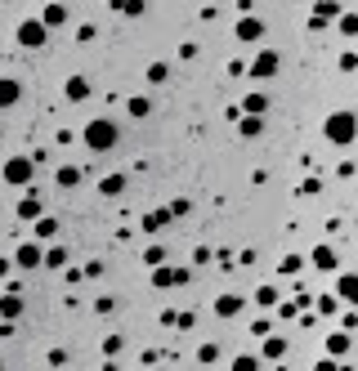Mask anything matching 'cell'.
<instances>
[{
  "label": "cell",
  "mask_w": 358,
  "mask_h": 371,
  "mask_svg": "<svg viewBox=\"0 0 358 371\" xmlns=\"http://www.w3.org/2000/svg\"><path fill=\"white\" fill-rule=\"evenodd\" d=\"M117 139H121V130H117V121H112V117H90V121H85V130H81V144L90 152H112V148H117Z\"/></svg>",
  "instance_id": "1"
},
{
  "label": "cell",
  "mask_w": 358,
  "mask_h": 371,
  "mask_svg": "<svg viewBox=\"0 0 358 371\" xmlns=\"http://www.w3.org/2000/svg\"><path fill=\"white\" fill-rule=\"evenodd\" d=\"M323 139H327V144H336V148H349L354 139H358V117L345 112V108L332 112V117L323 121Z\"/></svg>",
  "instance_id": "2"
},
{
  "label": "cell",
  "mask_w": 358,
  "mask_h": 371,
  "mask_svg": "<svg viewBox=\"0 0 358 371\" xmlns=\"http://www.w3.org/2000/svg\"><path fill=\"white\" fill-rule=\"evenodd\" d=\"M13 40H18V50H45L50 45V23L45 18H23L13 27Z\"/></svg>",
  "instance_id": "3"
},
{
  "label": "cell",
  "mask_w": 358,
  "mask_h": 371,
  "mask_svg": "<svg viewBox=\"0 0 358 371\" xmlns=\"http://www.w3.org/2000/svg\"><path fill=\"white\" fill-rule=\"evenodd\" d=\"M36 156L32 152H27V156H9V161H5V183H9V188H32V179H36Z\"/></svg>",
  "instance_id": "4"
},
{
  "label": "cell",
  "mask_w": 358,
  "mask_h": 371,
  "mask_svg": "<svg viewBox=\"0 0 358 371\" xmlns=\"http://www.w3.org/2000/svg\"><path fill=\"white\" fill-rule=\"evenodd\" d=\"M189 268H184V264H157L152 268V273H148V282H152V287L157 291H175V287H189Z\"/></svg>",
  "instance_id": "5"
},
{
  "label": "cell",
  "mask_w": 358,
  "mask_h": 371,
  "mask_svg": "<svg viewBox=\"0 0 358 371\" xmlns=\"http://www.w3.org/2000/svg\"><path fill=\"white\" fill-rule=\"evenodd\" d=\"M340 0H318V5L309 9V32H323V27H332V23H340Z\"/></svg>",
  "instance_id": "6"
},
{
  "label": "cell",
  "mask_w": 358,
  "mask_h": 371,
  "mask_svg": "<svg viewBox=\"0 0 358 371\" xmlns=\"http://www.w3.org/2000/svg\"><path fill=\"white\" fill-rule=\"evenodd\" d=\"M278 67H282V54L278 50H260L247 72H251V81H269V76H278Z\"/></svg>",
  "instance_id": "7"
},
{
  "label": "cell",
  "mask_w": 358,
  "mask_h": 371,
  "mask_svg": "<svg viewBox=\"0 0 358 371\" xmlns=\"http://www.w3.org/2000/svg\"><path fill=\"white\" fill-rule=\"evenodd\" d=\"M13 264H18L23 273H36V268H45V251H40V237H36V241H23V246L13 251Z\"/></svg>",
  "instance_id": "8"
},
{
  "label": "cell",
  "mask_w": 358,
  "mask_h": 371,
  "mask_svg": "<svg viewBox=\"0 0 358 371\" xmlns=\"http://www.w3.org/2000/svg\"><path fill=\"white\" fill-rule=\"evenodd\" d=\"M175 219H179V215H175V210H170V206H162V210H143L139 228H143V233H166V228L175 224Z\"/></svg>",
  "instance_id": "9"
},
{
  "label": "cell",
  "mask_w": 358,
  "mask_h": 371,
  "mask_svg": "<svg viewBox=\"0 0 358 371\" xmlns=\"http://www.w3.org/2000/svg\"><path fill=\"white\" fill-rule=\"evenodd\" d=\"M233 36L242 40V45H255V40H260V36H264V23H260V18H255V13H242V18L233 23Z\"/></svg>",
  "instance_id": "10"
},
{
  "label": "cell",
  "mask_w": 358,
  "mask_h": 371,
  "mask_svg": "<svg viewBox=\"0 0 358 371\" xmlns=\"http://www.w3.org/2000/svg\"><path fill=\"white\" fill-rule=\"evenodd\" d=\"M13 215H18V224H36L40 215H45V206H40V197H36V193H23V197H18V206H13Z\"/></svg>",
  "instance_id": "11"
},
{
  "label": "cell",
  "mask_w": 358,
  "mask_h": 371,
  "mask_svg": "<svg viewBox=\"0 0 358 371\" xmlns=\"http://www.w3.org/2000/svg\"><path fill=\"white\" fill-rule=\"evenodd\" d=\"M242 309H247V295H237V291L215 295V318H237Z\"/></svg>",
  "instance_id": "12"
},
{
  "label": "cell",
  "mask_w": 358,
  "mask_h": 371,
  "mask_svg": "<svg viewBox=\"0 0 358 371\" xmlns=\"http://www.w3.org/2000/svg\"><path fill=\"white\" fill-rule=\"evenodd\" d=\"M309 264L318 268V273H336V268H340V255H336L332 246H323V241H318V246L309 251Z\"/></svg>",
  "instance_id": "13"
},
{
  "label": "cell",
  "mask_w": 358,
  "mask_h": 371,
  "mask_svg": "<svg viewBox=\"0 0 358 371\" xmlns=\"http://www.w3.org/2000/svg\"><path fill=\"white\" fill-rule=\"evenodd\" d=\"M40 18L50 23V32H59V27H67V18H72V9H67V5H59V0H50V5L40 9Z\"/></svg>",
  "instance_id": "14"
},
{
  "label": "cell",
  "mask_w": 358,
  "mask_h": 371,
  "mask_svg": "<svg viewBox=\"0 0 358 371\" xmlns=\"http://www.w3.org/2000/svg\"><path fill=\"white\" fill-rule=\"evenodd\" d=\"M63 98L67 103H85V98H90V81L85 76H67L63 81Z\"/></svg>",
  "instance_id": "15"
},
{
  "label": "cell",
  "mask_w": 358,
  "mask_h": 371,
  "mask_svg": "<svg viewBox=\"0 0 358 371\" xmlns=\"http://www.w3.org/2000/svg\"><path fill=\"white\" fill-rule=\"evenodd\" d=\"M349 349H354V336L345 331V326H340V331H332V336H327V353H332V358H345Z\"/></svg>",
  "instance_id": "16"
},
{
  "label": "cell",
  "mask_w": 358,
  "mask_h": 371,
  "mask_svg": "<svg viewBox=\"0 0 358 371\" xmlns=\"http://www.w3.org/2000/svg\"><path fill=\"white\" fill-rule=\"evenodd\" d=\"M242 112L264 117V112H269V94H264V90H247V98H242Z\"/></svg>",
  "instance_id": "17"
},
{
  "label": "cell",
  "mask_w": 358,
  "mask_h": 371,
  "mask_svg": "<svg viewBox=\"0 0 358 371\" xmlns=\"http://www.w3.org/2000/svg\"><path fill=\"white\" fill-rule=\"evenodd\" d=\"M286 358V336H264V363H282Z\"/></svg>",
  "instance_id": "18"
},
{
  "label": "cell",
  "mask_w": 358,
  "mask_h": 371,
  "mask_svg": "<svg viewBox=\"0 0 358 371\" xmlns=\"http://www.w3.org/2000/svg\"><path fill=\"white\" fill-rule=\"evenodd\" d=\"M0 318H23V295L18 291H5V299H0Z\"/></svg>",
  "instance_id": "19"
},
{
  "label": "cell",
  "mask_w": 358,
  "mask_h": 371,
  "mask_svg": "<svg viewBox=\"0 0 358 371\" xmlns=\"http://www.w3.org/2000/svg\"><path fill=\"white\" fill-rule=\"evenodd\" d=\"M18 98H23V85L13 76H5V81H0V108H13Z\"/></svg>",
  "instance_id": "20"
},
{
  "label": "cell",
  "mask_w": 358,
  "mask_h": 371,
  "mask_svg": "<svg viewBox=\"0 0 358 371\" xmlns=\"http://www.w3.org/2000/svg\"><path fill=\"white\" fill-rule=\"evenodd\" d=\"M336 291H340V299H345V304H358V273H340Z\"/></svg>",
  "instance_id": "21"
},
{
  "label": "cell",
  "mask_w": 358,
  "mask_h": 371,
  "mask_svg": "<svg viewBox=\"0 0 358 371\" xmlns=\"http://www.w3.org/2000/svg\"><path fill=\"white\" fill-rule=\"evenodd\" d=\"M237 135H242V139H260V135H264V121H260V117H251V112H242Z\"/></svg>",
  "instance_id": "22"
},
{
  "label": "cell",
  "mask_w": 358,
  "mask_h": 371,
  "mask_svg": "<svg viewBox=\"0 0 358 371\" xmlns=\"http://www.w3.org/2000/svg\"><path fill=\"white\" fill-rule=\"evenodd\" d=\"M251 304H260V309H278V304H282V295H278V287H255Z\"/></svg>",
  "instance_id": "23"
},
{
  "label": "cell",
  "mask_w": 358,
  "mask_h": 371,
  "mask_svg": "<svg viewBox=\"0 0 358 371\" xmlns=\"http://www.w3.org/2000/svg\"><path fill=\"white\" fill-rule=\"evenodd\" d=\"M125 183H130L125 175H104V179H99V193H104V197H121Z\"/></svg>",
  "instance_id": "24"
},
{
  "label": "cell",
  "mask_w": 358,
  "mask_h": 371,
  "mask_svg": "<svg viewBox=\"0 0 358 371\" xmlns=\"http://www.w3.org/2000/svg\"><path fill=\"white\" fill-rule=\"evenodd\" d=\"M305 264H309L305 255H291V251H286L282 260H278V273H282V278H296V273H300V268H305Z\"/></svg>",
  "instance_id": "25"
},
{
  "label": "cell",
  "mask_w": 358,
  "mask_h": 371,
  "mask_svg": "<svg viewBox=\"0 0 358 371\" xmlns=\"http://www.w3.org/2000/svg\"><path fill=\"white\" fill-rule=\"evenodd\" d=\"M340 304H345V299H340V291H336V295H318V299H313V309H318L323 318H336Z\"/></svg>",
  "instance_id": "26"
},
{
  "label": "cell",
  "mask_w": 358,
  "mask_h": 371,
  "mask_svg": "<svg viewBox=\"0 0 358 371\" xmlns=\"http://www.w3.org/2000/svg\"><path fill=\"white\" fill-rule=\"evenodd\" d=\"M125 112H130L135 121H148V117H152V103H148L143 94H135V98H125Z\"/></svg>",
  "instance_id": "27"
},
{
  "label": "cell",
  "mask_w": 358,
  "mask_h": 371,
  "mask_svg": "<svg viewBox=\"0 0 358 371\" xmlns=\"http://www.w3.org/2000/svg\"><path fill=\"white\" fill-rule=\"evenodd\" d=\"M193 358L202 363V367H211V363H220L224 353H220V345H215V340H202V345H197V353H193Z\"/></svg>",
  "instance_id": "28"
},
{
  "label": "cell",
  "mask_w": 358,
  "mask_h": 371,
  "mask_svg": "<svg viewBox=\"0 0 358 371\" xmlns=\"http://www.w3.org/2000/svg\"><path fill=\"white\" fill-rule=\"evenodd\" d=\"M54 183H59V188H77V183H81V166H59Z\"/></svg>",
  "instance_id": "29"
},
{
  "label": "cell",
  "mask_w": 358,
  "mask_h": 371,
  "mask_svg": "<svg viewBox=\"0 0 358 371\" xmlns=\"http://www.w3.org/2000/svg\"><path fill=\"white\" fill-rule=\"evenodd\" d=\"M54 233H59V219H54V215H40V219H36V237H40V241H50Z\"/></svg>",
  "instance_id": "30"
},
{
  "label": "cell",
  "mask_w": 358,
  "mask_h": 371,
  "mask_svg": "<svg viewBox=\"0 0 358 371\" xmlns=\"http://www.w3.org/2000/svg\"><path fill=\"white\" fill-rule=\"evenodd\" d=\"M300 309H305L300 299H282V304H278V318H282V322H296V318H300Z\"/></svg>",
  "instance_id": "31"
},
{
  "label": "cell",
  "mask_w": 358,
  "mask_h": 371,
  "mask_svg": "<svg viewBox=\"0 0 358 371\" xmlns=\"http://www.w3.org/2000/svg\"><path fill=\"white\" fill-rule=\"evenodd\" d=\"M340 36H349V40H358V13H340Z\"/></svg>",
  "instance_id": "32"
},
{
  "label": "cell",
  "mask_w": 358,
  "mask_h": 371,
  "mask_svg": "<svg viewBox=\"0 0 358 371\" xmlns=\"http://www.w3.org/2000/svg\"><path fill=\"white\" fill-rule=\"evenodd\" d=\"M215 268L233 273V268H242V264H237V255H233V251H215Z\"/></svg>",
  "instance_id": "33"
},
{
  "label": "cell",
  "mask_w": 358,
  "mask_h": 371,
  "mask_svg": "<svg viewBox=\"0 0 358 371\" xmlns=\"http://www.w3.org/2000/svg\"><path fill=\"white\" fill-rule=\"evenodd\" d=\"M45 268H67V251L63 246H50L45 251Z\"/></svg>",
  "instance_id": "34"
},
{
  "label": "cell",
  "mask_w": 358,
  "mask_h": 371,
  "mask_svg": "<svg viewBox=\"0 0 358 371\" xmlns=\"http://www.w3.org/2000/svg\"><path fill=\"white\" fill-rule=\"evenodd\" d=\"M233 371H260V358H255V353H237V358H233Z\"/></svg>",
  "instance_id": "35"
},
{
  "label": "cell",
  "mask_w": 358,
  "mask_h": 371,
  "mask_svg": "<svg viewBox=\"0 0 358 371\" xmlns=\"http://www.w3.org/2000/svg\"><path fill=\"white\" fill-rule=\"evenodd\" d=\"M318 193H323V179H318V175H309L305 183H300V193H296V197H318Z\"/></svg>",
  "instance_id": "36"
},
{
  "label": "cell",
  "mask_w": 358,
  "mask_h": 371,
  "mask_svg": "<svg viewBox=\"0 0 358 371\" xmlns=\"http://www.w3.org/2000/svg\"><path fill=\"white\" fill-rule=\"evenodd\" d=\"M166 76H170V63H152L148 67V85H162Z\"/></svg>",
  "instance_id": "37"
},
{
  "label": "cell",
  "mask_w": 358,
  "mask_h": 371,
  "mask_svg": "<svg viewBox=\"0 0 358 371\" xmlns=\"http://www.w3.org/2000/svg\"><path fill=\"white\" fill-rule=\"evenodd\" d=\"M121 345H125L121 336H104V358H117V353H121Z\"/></svg>",
  "instance_id": "38"
},
{
  "label": "cell",
  "mask_w": 358,
  "mask_h": 371,
  "mask_svg": "<svg viewBox=\"0 0 358 371\" xmlns=\"http://www.w3.org/2000/svg\"><path fill=\"white\" fill-rule=\"evenodd\" d=\"M143 264H148V268L166 264V251H162V246H148V251H143Z\"/></svg>",
  "instance_id": "39"
},
{
  "label": "cell",
  "mask_w": 358,
  "mask_h": 371,
  "mask_svg": "<svg viewBox=\"0 0 358 371\" xmlns=\"http://www.w3.org/2000/svg\"><path fill=\"white\" fill-rule=\"evenodd\" d=\"M148 13V0H125V18H143Z\"/></svg>",
  "instance_id": "40"
},
{
  "label": "cell",
  "mask_w": 358,
  "mask_h": 371,
  "mask_svg": "<svg viewBox=\"0 0 358 371\" xmlns=\"http://www.w3.org/2000/svg\"><path fill=\"white\" fill-rule=\"evenodd\" d=\"M112 309H117V299H112V295H99V299H94V313H99V318H108Z\"/></svg>",
  "instance_id": "41"
},
{
  "label": "cell",
  "mask_w": 358,
  "mask_h": 371,
  "mask_svg": "<svg viewBox=\"0 0 358 371\" xmlns=\"http://www.w3.org/2000/svg\"><path fill=\"white\" fill-rule=\"evenodd\" d=\"M175 326H179V331H193V326H197V313H193V309H179V322H175Z\"/></svg>",
  "instance_id": "42"
},
{
  "label": "cell",
  "mask_w": 358,
  "mask_h": 371,
  "mask_svg": "<svg viewBox=\"0 0 358 371\" xmlns=\"http://www.w3.org/2000/svg\"><path fill=\"white\" fill-rule=\"evenodd\" d=\"M340 72H358V50H345V54H340Z\"/></svg>",
  "instance_id": "43"
},
{
  "label": "cell",
  "mask_w": 358,
  "mask_h": 371,
  "mask_svg": "<svg viewBox=\"0 0 358 371\" xmlns=\"http://www.w3.org/2000/svg\"><path fill=\"white\" fill-rule=\"evenodd\" d=\"M94 36H99V32H94V23H81V27H77V40H81V45H90Z\"/></svg>",
  "instance_id": "44"
},
{
  "label": "cell",
  "mask_w": 358,
  "mask_h": 371,
  "mask_svg": "<svg viewBox=\"0 0 358 371\" xmlns=\"http://www.w3.org/2000/svg\"><path fill=\"white\" fill-rule=\"evenodd\" d=\"M197 54H202V45H197V40H184V45H179V59H197Z\"/></svg>",
  "instance_id": "45"
},
{
  "label": "cell",
  "mask_w": 358,
  "mask_h": 371,
  "mask_svg": "<svg viewBox=\"0 0 358 371\" xmlns=\"http://www.w3.org/2000/svg\"><path fill=\"white\" fill-rule=\"evenodd\" d=\"M340 326H345V331H354V326H358V304H349V309H345V318H340Z\"/></svg>",
  "instance_id": "46"
},
{
  "label": "cell",
  "mask_w": 358,
  "mask_h": 371,
  "mask_svg": "<svg viewBox=\"0 0 358 371\" xmlns=\"http://www.w3.org/2000/svg\"><path fill=\"white\" fill-rule=\"evenodd\" d=\"M162 326H170V331H175V322H179V309H162V318H157Z\"/></svg>",
  "instance_id": "47"
},
{
  "label": "cell",
  "mask_w": 358,
  "mask_h": 371,
  "mask_svg": "<svg viewBox=\"0 0 358 371\" xmlns=\"http://www.w3.org/2000/svg\"><path fill=\"white\" fill-rule=\"evenodd\" d=\"M211 260H215L211 246H197V251H193V264H211Z\"/></svg>",
  "instance_id": "48"
},
{
  "label": "cell",
  "mask_w": 358,
  "mask_h": 371,
  "mask_svg": "<svg viewBox=\"0 0 358 371\" xmlns=\"http://www.w3.org/2000/svg\"><path fill=\"white\" fill-rule=\"evenodd\" d=\"M45 363H50V367H67V349H50Z\"/></svg>",
  "instance_id": "49"
},
{
  "label": "cell",
  "mask_w": 358,
  "mask_h": 371,
  "mask_svg": "<svg viewBox=\"0 0 358 371\" xmlns=\"http://www.w3.org/2000/svg\"><path fill=\"white\" fill-rule=\"evenodd\" d=\"M170 210H175V215L184 219V215H189V210H193V206H189V197H175V202H170Z\"/></svg>",
  "instance_id": "50"
},
{
  "label": "cell",
  "mask_w": 358,
  "mask_h": 371,
  "mask_svg": "<svg viewBox=\"0 0 358 371\" xmlns=\"http://www.w3.org/2000/svg\"><path fill=\"white\" fill-rule=\"evenodd\" d=\"M104 268H108L104 260H90V264H85V278H104Z\"/></svg>",
  "instance_id": "51"
},
{
  "label": "cell",
  "mask_w": 358,
  "mask_h": 371,
  "mask_svg": "<svg viewBox=\"0 0 358 371\" xmlns=\"http://www.w3.org/2000/svg\"><path fill=\"white\" fill-rule=\"evenodd\" d=\"M63 278H67V287H77V282H85V268H63Z\"/></svg>",
  "instance_id": "52"
},
{
  "label": "cell",
  "mask_w": 358,
  "mask_h": 371,
  "mask_svg": "<svg viewBox=\"0 0 358 371\" xmlns=\"http://www.w3.org/2000/svg\"><path fill=\"white\" fill-rule=\"evenodd\" d=\"M13 336H18V326H13V318H5L0 322V340H13Z\"/></svg>",
  "instance_id": "53"
},
{
  "label": "cell",
  "mask_w": 358,
  "mask_h": 371,
  "mask_svg": "<svg viewBox=\"0 0 358 371\" xmlns=\"http://www.w3.org/2000/svg\"><path fill=\"white\" fill-rule=\"evenodd\" d=\"M269 326H274L269 318H255V322H251V336H269Z\"/></svg>",
  "instance_id": "54"
},
{
  "label": "cell",
  "mask_w": 358,
  "mask_h": 371,
  "mask_svg": "<svg viewBox=\"0 0 358 371\" xmlns=\"http://www.w3.org/2000/svg\"><path fill=\"white\" fill-rule=\"evenodd\" d=\"M354 170H358L354 161H340V166H336V175H340V179H354Z\"/></svg>",
  "instance_id": "55"
},
{
  "label": "cell",
  "mask_w": 358,
  "mask_h": 371,
  "mask_svg": "<svg viewBox=\"0 0 358 371\" xmlns=\"http://www.w3.org/2000/svg\"><path fill=\"white\" fill-rule=\"evenodd\" d=\"M108 9L112 13H125V0H108Z\"/></svg>",
  "instance_id": "56"
}]
</instances>
